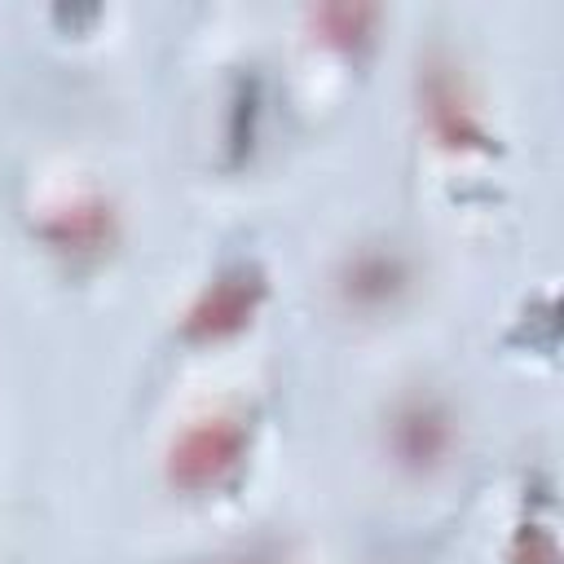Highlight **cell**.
<instances>
[{
    "label": "cell",
    "mask_w": 564,
    "mask_h": 564,
    "mask_svg": "<svg viewBox=\"0 0 564 564\" xmlns=\"http://www.w3.org/2000/svg\"><path fill=\"white\" fill-rule=\"evenodd\" d=\"M308 18H313V31H322V40L339 44V48L370 44L375 26H379V9L375 4H322Z\"/></svg>",
    "instance_id": "52a82bcc"
},
{
    "label": "cell",
    "mask_w": 564,
    "mask_h": 564,
    "mask_svg": "<svg viewBox=\"0 0 564 564\" xmlns=\"http://www.w3.org/2000/svg\"><path fill=\"white\" fill-rule=\"evenodd\" d=\"M419 110L427 132L445 145V150H471L485 145V123L471 106V93L458 75V66L445 53H432L419 66Z\"/></svg>",
    "instance_id": "277c9868"
},
{
    "label": "cell",
    "mask_w": 564,
    "mask_h": 564,
    "mask_svg": "<svg viewBox=\"0 0 564 564\" xmlns=\"http://www.w3.org/2000/svg\"><path fill=\"white\" fill-rule=\"evenodd\" d=\"M115 207L106 198H79L62 212L48 216L44 225V238L57 247V251H70V256H97L115 242Z\"/></svg>",
    "instance_id": "8992f818"
},
{
    "label": "cell",
    "mask_w": 564,
    "mask_h": 564,
    "mask_svg": "<svg viewBox=\"0 0 564 564\" xmlns=\"http://www.w3.org/2000/svg\"><path fill=\"white\" fill-rule=\"evenodd\" d=\"M410 282H414L410 260L397 247L370 242V247H357L344 256V264L335 273V295L348 313H388L401 304Z\"/></svg>",
    "instance_id": "5b68a950"
},
{
    "label": "cell",
    "mask_w": 564,
    "mask_h": 564,
    "mask_svg": "<svg viewBox=\"0 0 564 564\" xmlns=\"http://www.w3.org/2000/svg\"><path fill=\"white\" fill-rule=\"evenodd\" d=\"M251 432L247 419L234 410H216L194 419L189 427L176 432V441L167 445V485L181 494H207L220 489L247 458Z\"/></svg>",
    "instance_id": "6da1fadb"
},
{
    "label": "cell",
    "mask_w": 564,
    "mask_h": 564,
    "mask_svg": "<svg viewBox=\"0 0 564 564\" xmlns=\"http://www.w3.org/2000/svg\"><path fill=\"white\" fill-rule=\"evenodd\" d=\"M511 564H560L555 533L542 524H520V533L511 538Z\"/></svg>",
    "instance_id": "ba28073f"
},
{
    "label": "cell",
    "mask_w": 564,
    "mask_h": 564,
    "mask_svg": "<svg viewBox=\"0 0 564 564\" xmlns=\"http://www.w3.org/2000/svg\"><path fill=\"white\" fill-rule=\"evenodd\" d=\"M260 304H264V273L256 264H229L194 295V304L185 308L181 335L194 344L234 339L256 322Z\"/></svg>",
    "instance_id": "3957f363"
},
{
    "label": "cell",
    "mask_w": 564,
    "mask_h": 564,
    "mask_svg": "<svg viewBox=\"0 0 564 564\" xmlns=\"http://www.w3.org/2000/svg\"><path fill=\"white\" fill-rule=\"evenodd\" d=\"M392 467L405 476H432L454 458L458 445V423L449 405L432 392H410L392 405L388 427H383Z\"/></svg>",
    "instance_id": "7a4b0ae2"
},
{
    "label": "cell",
    "mask_w": 564,
    "mask_h": 564,
    "mask_svg": "<svg viewBox=\"0 0 564 564\" xmlns=\"http://www.w3.org/2000/svg\"><path fill=\"white\" fill-rule=\"evenodd\" d=\"M216 564H264V555H225V560H216Z\"/></svg>",
    "instance_id": "9c48e42d"
}]
</instances>
